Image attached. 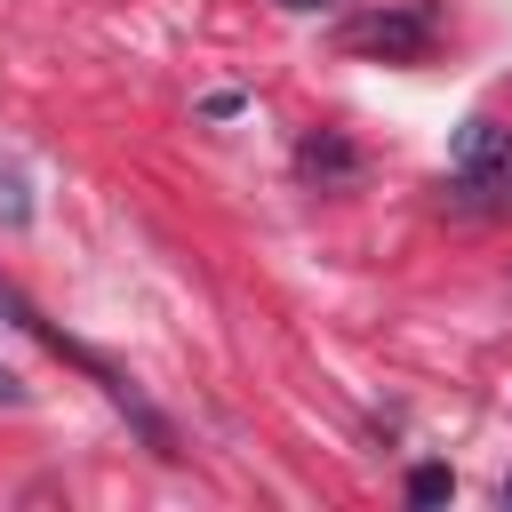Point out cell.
Returning <instances> with one entry per match:
<instances>
[{"label": "cell", "instance_id": "1", "mask_svg": "<svg viewBox=\"0 0 512 512\" xmlns=\"http://www.w3.org/2000/svg\"><path fill=\"white\" fill-rule=\"evenodd\" d=\"M456 176H464L472 192H512V128L464 120V136H456Z\"/></svg>", "mask_w": 512, "mask_h": 512}, {"label": "cell", "instance_id": "2", "mask_svg": "<svg viewBox=\"0 0 512 512\" xmlns=\"http://www.w3.org/2000/svg\"><path fill=\"white\" fill-rule=\"evenodd\" d=\"M344 48H368V56H424L432 48V24L424 16H360L344 32Z\"/></svg>", "mask_w": 512, "mask_h": 512}, {"label": "cell", "instance_id": "3", "mask_svg": "<svg viewBox=\"0 0 512 512\" xmlns=\"http://www.w3.org/2000/svg\"><path fill=\"white\" fill-rule=\"evenodd\" d=\"M448 488H456V480H448L440 464H416V472H408V496H416V504H440Z\"/></svg>", "mask_w": 512, "mask_h": 512}, {"label": "cell", "instance_id": "4", "mask_svg": "<svg viewBox=\"0 0 512 512\" xmlns=\"http://www.w3.org/2000/svg\"><path fill=\"white\" fill-rule=\"evenodd\" d=\"M288 8H328V0H288Z\"/></svg>", "mask_w": 512, "mask_h": 512}]
</instances>
